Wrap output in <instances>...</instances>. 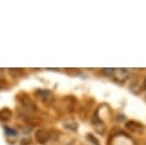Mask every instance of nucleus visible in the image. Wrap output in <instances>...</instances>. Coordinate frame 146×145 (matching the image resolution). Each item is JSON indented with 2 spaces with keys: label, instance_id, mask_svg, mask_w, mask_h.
I'll return each instance as SVG.
<instances>
[{
  "label": "nucleus",
  "instance_id": "nucleus-2",
  "mask_svg": "<svg viewBox=\"0 0 146 145\" xmlns=\"http://www.w3.org/2000/svg\"><path fill=\"white\" fill-rule=\"evenodd\" d=\"M51 138V131L50 130H47V129H38L35 131V140L39 143V144H47Z\"/></svg>",
  "mask_w": 146,
  "mask_h": 145
},
{
  "label": "nucleus",
  "instance_id": "nucleus-9",
  "mask_svg": "<svg viewBox=\"0 0 146 145\" xmlns=\"http://www.w3.org/2000/svg\"><path fill=\"white\" fill-rule=\"evenodd\" d=\"M87 139L90 142V143H92L94 145H100V143H99V140L92 135V134H87Z\"/></svg>",
  "mask_w": 146,
  "mask_h": 145
},
{
  "label": "nucleus",
  "instance_id": "nucleus-1",
  "mask_svg": "<svg viewBox=\"0 0 146 145\" xmlns=\"http://www.w3.org/2000/svg\"><path fill=\"white\" fill-rule=\"evenodd\" d=\"M18 99H19L22 106H23L25 110H27L29 112H36V111H38V106H36V104H35V103H34L27 95L23 94V95L19 96Z\"/></svg>",
  "mask_w": 146,
  "mask_h": 145
},
{
  "label": "nucleus",
  "instance_id": "nucleus-11",
  "mask_svg": "<svg viewBox=\"0 0 146 145\" xmlns=\"http://www.w3.org/2000/svg\"><path fill=\"white\" fill-rule=\"evenodd\" d=\"M5 130H6V132L7 134H11V136H15L17 132H16V130H14L13 128H8V127H6L5 128Z\"/></svg>",
  "mask_w": 146,
  "mask_h": 145
},
{
  "label": "nucleus",
  "instance_id": "nucleus-3",
  "mask_svg": "<svg viewBox=\"0 0 146 145\" xmlns=\"http://www.w3.org/2000/svg\"><path fill=\"white\" fill-rule=\"evenodd\" d=\"M125 128L130 132L138 134V135L143 134V131H144V124L141 122H139V121H136V120H129V121H127L125 122Z\"/></svg>",
  "mask_w": 146,
  "mask_h": 145
},
{
  "label": "nucleus",
  "instance_id": "nucleus-5",
  "mask_svg": "<svg viewBox=\"0 0 146 145\" xmlns=\"http://www.w3.org/2000/svg\"><path fill=\"white\" fill-rule=\"evenodd\" d=\"M92 123H94L95 130H96L98 134L103 135V134L105 132L106 126H105V122L98 116V110H96V112H95V114H94V116H92Z\"/></svg>",
  "mask_w": 146,
  "mask_h": 145
},
{
  "label": "nucleus",
  "instance_id": "nucleus-4",
  "mask_svg": "<svg viewBox=\"0 0 146 145\" xmlns=\"http://www.w3.org/2000/svg\"><path fill=\"white\" fill-rule=\"evenodd\" d=\"M36 96L39 97V99L41 102H43L44 104H50L54 100V95L50 90L48 89H38L36 90Z\"/></svg>",
  "mask_w": 146,
  "mask_h": 145
},
{
  "label": "nucleus",
  "instance_id": "nucleus-10",
  "mask_svg": "<svg viewBox=\"0 0 146 145\" xmlns=\"http://www.w3.org/2000/svg\"><path fill=\"white\" fill-rule=\"evenodd\" d=\"M114 71H115V69H113V67H112V69L106 67V69H103V70H102V73L105 74V75H112V76H113Z\"/></svg>",
  "mask_w": 146,
  "mask_h": 145
},
{
  "label": "nucleus",
  "instance_id": "nucleus-12",
  "mask_svg": "<svg viewBox=\"0 0 146 145\" xmlns=\"http://www.w3.org/2000/svg\"><path fill=\"white\" fill-rule=\"evenodd\" d=\"M143 89H146V76L144 78V80H143Z\"/></svg>",
  "mask_w": 146,
  "mask_h": 145
},
{
  "label": "nucleus",
  "instance_id": "nucleus-8",
  "mask_svg": "<svg viewBox=\"0 0 146 145\" xmlns=\"http://www.w3.org/2000/svg\"><path fill=\"white\" fill-rule=\"evenodd\" d=\"M11 115H13V112H11L9 108H7V107H5V108H2V110L0 111V120H2V121H8V120H10Z\"/></svg>",
  "mask_w": 146,
  "mask_h": 145
},
{
  "label": "nucleus",
  "instance_id": "nucleus-6",
  "mask_svg": "<svg viewBox=\"0 0 146 145\" xmlns=\"http://www.w3.org/2000/svg\"><path fill=\"white\" fill-rule=\"evenodd\" d=\"M130 75V71L128 69H115L113 78L117 81V82H124Z\"/></svg>",
  "mask_w": 146,
  "mask_h": 145
},
{
  "label": "nucleus",
  "instance_id": "nucleus-7",
  "mask_svg": "<svg viewBox=\"0 0 146 145\" xmlns=\"http://www.w3.org/2000/svg\"><path fill=\"white\" fill-rule=\"evenodd\" d=\"M129 89H130V91H131L132 94H135V95H139V94L143 91V86L139 84L137 81H133V82L130 84Z\"/></svg>",
  "mask_w": 146,
  "mask_h": 145
}]
</instances>
